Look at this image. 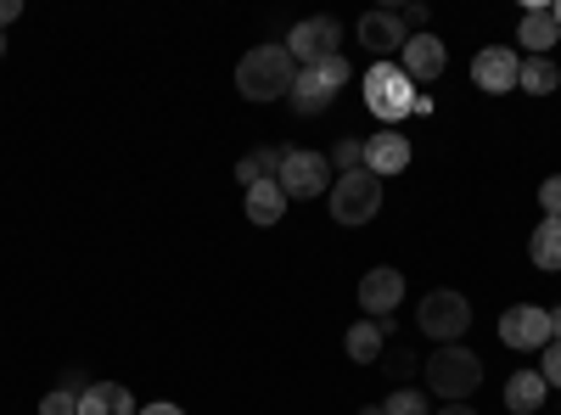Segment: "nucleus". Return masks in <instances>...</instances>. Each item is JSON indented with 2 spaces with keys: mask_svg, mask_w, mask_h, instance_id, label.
<instances>
[{
  "mask_svg": "<svg viewBox=\"0 0 561 415\" xmlns=\"http://www.w3.org/2000/svg\"><path fill=\"white\" fill-rule=\"evenodd\" d=\"M293 79H298V62L287 45H253V51L237 62V90L248 102H280L293 96Z\"/></svg>",
  "mask_w": 561,
  "mask_h": 415,
  "instance_id": "obj_1",
  "label": "nucleus"
},
{
  "mask_svg": "<svg viewBox=\"0 0 561 415\" xmlns=\"http://www.w3.org/2000/svg\"><path fill=\"white\" fill-rule=\"evenodd\" d=\"M427 365V393H438L444 404H466L478 388H483V359L460 343H444L438 354L421 359Z\"/></svg>",
  "mask_w": 561,
  "mask_h": 415,
  "instance_id": "obj_2",
  "label": "nucleus"
},
{
  "mask_svg": "<svg viewBox=\"0 0 561 415\" xmlns=\"http://www.w3.org/2000/svg\"><path fill=\"white\" fill-rule=\"evenodd\" d=\"M365 107L377 113L382 124L410 118V113H415V84H410V73H404L399 62H370V73H365Z\"/></svg>",
  "mask_w": 561,
  "mask_h": 415,
  "instance_id": "obj_3",
  "label": "nucleus"
},
{
  "mask_svg": "<svg viewBox=\"0 0 561 415\" xmlns=\"http://www.w3.org/2000/svg\"><path fill=\"white\" fill-rule=\"evenodd\" d=\"M377 208H382V180L370 169H354V174L332 180V219L337 224H370Z\"/></svg>",
  "mask_w": 561,
  "mask_h": 415,
  "instance_id": "obj_4",
  "label": "nucleus"
},
{
  "mask_svg": "<svg viewBox=\"0 0 561 415\" xmlns=\"http://www.w3.org/2000/svg\"><path fill=\"white\" fill-rule=\"evenodd\" d=\"M415 326L427 332L433 343H455L466 326H472V303H466L460 292H449V287H438V292L421 298V309H415Z\"/></svg>",
  "mask_w": 561,
  "mask_h": 415,
  "instance_id": "obj_5",
  "label": "nucleus"
},
{
  "mask_svg": "<svg viewBox=\"0 0 561 415\" xmlns=\"http://www.w3.org/2000/svg\"><path fill=\"white\" fill-rule=\"evenodd\" d=\"M337 39H343L337 18H304V23L287 34V51H293V62L314 68V62H325V57H337Z\"/></svg>",
  "mask_w": 561,
  "mask_h": 415,
  "instance_id": "obj_6",
  "label": "nucleus"
},
{
  "mask_svg": "<svg viewBox=\"0 0 561 415\" xmlns=\"http://www.w3.org/2000/svg\"><path fill=\"white\" fill-rule=\"evenodd\" d=\"M325 180H337V169L325 163V152H287V163H280V192L293 197H320Z\"/></svg>",
  "mask_w": 561,
  "mask_h": 415,
  "instance_id": "obj_7",
  "label": "nucleus"
},
{
  "mask_svg": "<svg viewBox=\"0 0 561 415\" xmlns=\"http://www.w3.org/2000/svg\"><path fill=\"white\" fill-rule=\"evenodd\" d=\"M500 343H505V348H523V354L545 348V343H550V309H539V303L505 309V314H500Z\"/></svg>",
  "mask_w": 561,
  "mask_h": 415,
  "instance_id": "obj_8",
  "label": "nucleus"
},
{
  "mask_svg": "<svg viewBox=\"0 0 561 415\" xmlns=\"http://www.w3.org/2000/svg\"><path fill=\"white\" fill-rule=\"evenodd\" d=\"M517 73H523V57L511 51V45H489V51L472 57V79L483 96H505V90H517Z\"/></svg>",
  "mask_w": 561,
  "mask_h": 415,
  "instance_id": "obj_9",
  "label": "nucleus"
},
{
  "mask_svg": "<svg viewBox=\"0 0 561 415\" xmlns=\"http://www.w3.org/2000/svg\"><path fill=\"white\" fill-rule=\"evenodd\" d=\"M404 39H410V28H404L399 12H365V18H359V45H365L377 62H388L393 51H404Z\"/></svg>",
  "mask_w": 561,
  "mask_h": 415,
  "instance_id": "obj_10",
  "label": "nucleus"
},
{
  "mask_svg": "<svg viewBox=\"0 0 561 415\" xmlns=\"http://www.w3.org/2000/svg\"><path fill=\"white\" fill-rule=\"evenodd\" d=\"M399 68L410 73V84H415V79H438V73L449 68L444 39H438V34H427V28L410 34V39H404V51H399Z\"/></svg>",
  "mask_w": 561,
  "mask_h": 415,
  "instance_id": "obj_11",
  "label": "nucleus"
},
{
  "mask_svg": "<svg viewBox=\"0 0 561 415\" xmlns=\"http://www.w3.org/2000/svg\"><path fill=\"white\" fill-rule=\"evenodd\" d=\"M399 298H404V275L388 269V264H377V269H370L365 281H359V309H365V314H377V320L393 314Z\"/></svg>",
  "mask_w": 561,
  "mask_h": 415,
  "instance_id": "obj_12",
  "label": "nucleus"
},
{
  "mask_svg": "<svg viewBox=\"0 0 561 415\" xmlns=\"http://www.w3.org/2000/svg\"><path fill=\"white\" fill-rule=\"evenodd\" d=\"M365 169L377 174V180L404 174V169H410V141H404V135H393V129L370 135V141H365Z\"/></svg>",
  "mask_w": 561,
  "mask_h": 415,
  "instance_id": "obj_13",
  "label": "nucleus"
},
{
  "mask_svg": "<svg viewBox=\"0 0 561 415\" xmlns=\"http://www.w3.org/2000/svg\"><path fill=\"white\" fill-rule=\"evenodd\" d=\"M79 415H135V399L124 382H90L79 393Z\"/></svg>",
  "mask_w": 561,
  "mask_h": 415,
  "instance_id": "obj_14",
  "label": "nucleus"
},
{
  "mask_svg": "<svg viewBox=\"0 0 561 415\" xmlns=\"http://www.w3.org/2000/svg\"><path fill=\"white\" fill-rule=\"evenodd\" d=\"M517 39L528 45V57H550V51H556V39H561V28H556L550 7H528V12H523V23H517Z\"/></svg>",
  "mask_w": 561,
  "mask_h": 415,
  "instance_id": "obj_15",
  "label": "nucleus"
},
{
  "mask_svg": "<svg viewBox=\"0 0 561 415\" xmlns=\"http://www.w3.org/2000/svg\"><path fill=\"white\" fill-rule=\"evenodd\" d=\"M280 214H287L280 180H259V186H248V219L253 224H280Z\"/></svg>",
  "mask_w": 561,
  "mask_h": 415,
  "instance_id": "obj_16",
  "label": "nucleus"
},
{
  "mask_svg": "<svg viewBox=\"0 0 561 415\" xmlns=\"http://www.w3.org/2000/svg\"><path fill=\"white\" fill-rule=\"evenodd\" d=\"M528 258H534V269H545V275H556V269H561V219L534 224V237H528Z\"/></svg>",
  "mask_w": 561,
  "mask_h": 415,
  "instance_id": "obj_17",
  "label": "nucleus"
},
{
  "mask_svg": "<svg viewBox=\"0 0 561 415\" xmlns=\"http://www.w3.org/2000/svg\"><path fill=\"white\" fill-rule=\"evenodd\" d=\"M545 404V377L539 371H517L505 382V410H517V415H534Z\"/></svg>",
  "mask_w": 561,
  "mask_h": 415,
  "instance_id": "obj_18",
  "label": "nucleus"
},
{
  "mask_svg": "<svg viewBox=\"0 0 561 415\" xmlns=\"http://www.w3.org/2000/svg\"><path fill=\"white\" fill-rule=\"evenodd\" d=\"M280 163H287V152H280V147H259V152H248V158L237 163V180H242V186H259V180H280Z\"/></svg>",
  "mask_w": 561,
  "mask_h": 415,
  "instance_id": "obj_19",
  "label": "nucleus"
},
{
  "mask_svg": "<svg viewBox=\"0 0 561 415\" xmlns=\"http://www.w3.org/2000/svg\"><path fill=\"white\" fill-rule=\"evenodd\" d=\"M287 102H293L304 118H314V113H325V107H332V90H325V84H320V79L304 68V73L293 79V96H287Z\"/></svg>",
  "mask_w": 561,
  "mask_h": 415,
  "instance_id": "obj_20",
  "label": "nucleus"
},
{
  "mask_svg": "<svg viewBox=\"0 0 561 415\" xmlns=\"http://www.w3.org/2000/svg\"><path fill=\"white\" fill-rule=\"evenodd\" d=\"M517 90H528V96H550V90H561V73H556V62H550V57H523Z\"/></svg>",
  "mask_w": 561,
  "mask_h": 415,
  "instance_id": "obj_21",
  "label": "nucleus"
},
{
  "mask_svg": "<svg viewBox=\"0 0 561 415\" xmlns=\"http://www.w3.org/2000/svg\"><path fill=\"white\" fill-rule=\"evenodd\" d=\"M343 348H348V359H359V365H370L382 354V326L377 320H359V326H348V337H343Z\"/></svg>",
  "mask_w": 561,
  "mask_h": 415,
  "instance_id": "obj_22",
  "label": "nucleus"
},
{
  "mask_svg": "<svg viewBox=\"0 0 561 415\" xmlns=\"http://www.w3.org/2000/svg\"><path fill=\"white\" fill-rule=\"evenodd\" d=\"M309 73H314V79H320L325 90H332V96H337V90H343V84L354 79V68H348V57H343V51H337V57H325V62H314Z\"/></svg>",
  "mask_w": 561,
  "mask_h": 415,
  "instance_id": "obj_23",
  "label": "nucleus"
},
{
  "mask_svg": "<svg viewBox=\"0 0 561 415\" xmlns=\"http://www.w3.org/2000/svg\"><path fill=\"white\" fill-rule=\"evenodd\" d=\"M332 169H337V174L365 169V141H354V135H348V141H337V147H332Z\"/></svg>",
  "mask_w": 561,
  "mask_h": 415,
  "instance_id": "obj_24",
  "label": "nucleus"
},
{
  "mask_svg": "<svg viewBox=\"0 0 561 415\" xmlns=\"http://www.w3.org/2000/svg\"><path fill=\"white\" fill-rule=\"evenodd\" d=\"M382 410H388V415H433V410H427V399H421L415 388H399Z\"/></svg>",
  "mask_w": 561,
  "mask_h": 415,
  "instance_id": "obj_25",
  "label": "nucleus"
},
{
  "mask_svg": "<svg viewBox=\"0 0 561 415\" xmlns=\"http://www.w3.org/2000/svg\"><path fill=\"white\" fill-rule=\"evenodd\" d=\"M39 415H79V399L68 388H51V393L39 399Z\"/></svg>",
  "mask_w": 561,
  "mask_h": 415,
  "instance_id": "obj_26",
  "label": "nucleus"
},
{
  "mask_svg": "<svg viewBox=\"0 0 561 415\" xmlns=\"http://www.w3.org/2000/svg\"><path fill=\"white\" fill-rule=\"evenodd\" d=\"M539 208H545V219H561V174H550L539 186Z\"/></svg>",
  "mask_w": 561,
  "mask_h": 415,
  "instance_id": "obj_27",
  "label": "nucleus"
},
{
  "mask_svg": "<svg viewBox=\"0 0 561 415\" xmlns=\"http://www.w3.org/2000/svg\"><path fill=\"white\" fill-rule=\"evenodd\" d=\"M545 388H561V343H545V365H539Z\"/></svg>",
  "mask_w": 561,
  "mask_h": 415,
  "instance_id": "obj_28",
  "label": "nucleus"
},
{
  "mask_svg": "<svg viewBox=\"0 0 561 415\" xmlns=\"http://www.w3.org/2000/svg\"><path fill=\"white\" fill-rule=\"evenodd\" d=\"M410 371H415V354H393V359H388V377H399V382H404Z\"/></svg>",
  "mask_w": 561,
  "mask_h": 415,
  "instance_id": "obj_29",
  "label": "nucleus"
},
{
  "mask_svg": "<svg viewBox=\"0 0 561 415\" xmlns=\"http://www.w3.org/2000/svg\"><path fill=\"white\" fill-rule=\"evenodd\" d=\"M135 415H185L180 404H169V399H158V404H147V410H135Z\"/></svg>",
  "mask_w": 561,
  "mask_h": 415,
  "instance_id": "obj_30",
  "label": "nucleus"
},
{
  "mask_svg": "<svg viewBox=\"0 0 561 415\" xmlns=\"http://www.w3.org/2000/svg\"><path fill=\"white\" fill-rule=\"evenodd\" d=\"M18 12H23V0H0V28L18 23Z\"/></svg>",
  "mask_w": 561,
  "mask_h": 415,
  "instance_id": "obj_31",
  "label": "nucleus"
},
{
  "mask_svg": "<svg viewBox=\"0 0 561 415\" xmlns=\"http://www.w3.org/2000/svg\"><path fill=\"white\" fill-rule=\"evenodd\" d=\"M550 343H561V309H550Z\"/></svg>",
  "mask_w": 561,
  "mask_h": 415,
  "instance_id": "obj_32",
  "label": "nucleus"
},
{
  "mask_svg": "<svg viewBox=\"0 0 561 415\" xmlns=\"http://www.w3.org/2000/svg\"><path fill=\"white\" fill-rule=\"evenodd\" d=\"M438 415H478V410H472V404H444Z\"/></svg>",
  "mask_w": 561,
  "mask_h": 415,
  "instance_id": "obj_33",
  "label": "nucleus"
},
{
  "mask_svg": "<svg viewBox=\"0 0 561 415\" xmlns=\"http://www.w3.org/2000/svg\"><path fill=\"white\" fill-rule=\"evenodd\" d=\"M359 415H388V410H382V404H365V410H359Z\"/></svg>",
  "mask_w": 561,
  "mask_h": 415,
  "instance_id": "obj_34",
  "label": "nucleus"
},
{
  "mask_svg": "<svg viewBox=\"0 0 561 415\" xmlns=\"http://www.w3.org/2000/svg\"><path fill=\"white\" fill-rule=\"evenodd\" d=\"M550 18H556V28H561V0H556V7H550Z\"/></svg>",
  "mask_w": 561,
  "mask_h": 415,
  "instance_id": "obj_35",
  "label": "nucleus"
},
{
  "mask_svg": "<svg viewBox=\"0 0 561 415\" xmlns=\"http://www.w3.org/2000/svg\"><path fill=\"white\" fill-rule=\"evenodd\" d=\"M0 57H7V34H0Z\"/></svg>",
  "mask_w": 561,
  "mask_h": 415,
  "instance_id": "obj_36",
  "label": "nucleus"
},
{
  "mask_svg": "<svg viewBox=\"0 0 561 415\" xmlns=\"http://www.w3.org/2000/svg\"><path fill=\"white\" fill-rule=\"evenodd\" d=\"M556 415H561V410H556Z\"/></svg>",
  "mask_w": 561,
  "mask_h": 415,
  "instance_id": "obj_37",
  "label": "nucleus"
}]
</instances>
